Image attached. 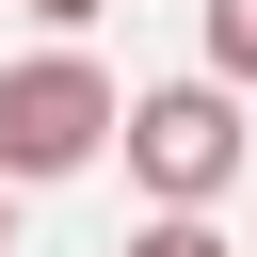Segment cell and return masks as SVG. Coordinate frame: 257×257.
I'll list each match as a JSON object with an SVG mask.
<instances>
[{
    "label": "cell",
    "instance_id": "obj_3",
    "mask_svg": "<svg viewBox=\"0 0 257 257\" xmlns=\"http://www.w3.org/2000/svg\"><path fill=\"white\" fill-rule=\"evenodd\" d=\"M209 80H257V0H209Z\"/></svg>",
    "mask_w": 257,
    "mask_h": 257
},
{
    "label": "cell",
    "instance_id": "obj_2",
    "mask_svg": "<svg viewBox=\"0 0 257 257\" xmlns=\"http://www.w3.org/2000/svg\"><path fill=\"white\" fill-rule=\"evenodd\" d=\"M128 177H145L161 209H209V193L241 177V80H161V96H128Z\"/></svg>",
    "mask_w": 257,
    "mask_h": 257
},
{
    "label": "cell",
    "instance_id": "obj_1",
    "mask_svg": "<svg viewBox=\"0 0 257 257\" xmlns=\"http://www.w3.org/2000/svg\"><path fill=\"white\" fill-rule=\"evenodd\" d=\"M96 145H128V96H112L96 48H32V64H0V193L80 177Z\"/></svg>",
    "mask_w": 257,
    "mask_h": 257
},
{
    "label": "cell",
    "instance_id": "obj_6",
    "mask_svg": "<svg viewBox=\"0 0 257 257\" xmlns=\"http://www.w3.org/2000/svg\"><path fill=\"white\" fill-rule=\"evenodd\" d=\"M0 257H16V209H0Z\"/></svg>",
    "mask_w": 257,
    "mask_h": 257
},
{
    "label": "cell",
    "instance_id": "obj_4",
    "mask_svg": "<svg viewBox=\"0 0 257 257\" xmlns=\"http://www.w3.org/2000/svg\"><path fill=\"white\" fill-rule=\"evenodd\" d=\"M112 257H225V225H209V209H161V225H145V241H112Z\"/></svg>",
    "mask_w": 257,
    "mask_h": 257
},
{
    "label": "cell",
    "instance_id": "obj_5",
    "mask_svg": "<svg viewBox=\"0 0 257 257\" xmlns=\"http://www.w3.org/2000/svg\"><path fill=\"white\" fill-rule=\"evenodd\" d=\"M32 16H48V32H96V16H112V0H32Z\"/></svg>",
    "mask_w": 257,
    "mask_h": 257
}]
</instances>
